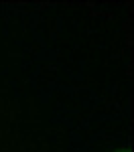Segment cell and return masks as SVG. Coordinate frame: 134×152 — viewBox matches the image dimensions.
<instances>
[{
  "label": "cell",
  "mask_w": 134,
  "mask_h": 152,
  "mask_svg": "<svg viewBox=\"0 0 134 152\" xmlns=\"http://www.w3.org/2000/svg\"><path fill=\"white\" fill-rule=\"evenodd\" d=\"M118 152H130V150H128V148H122V150H118Z\"/></svg>",
  "instance_id": "obj_1"
}]
</instances>
